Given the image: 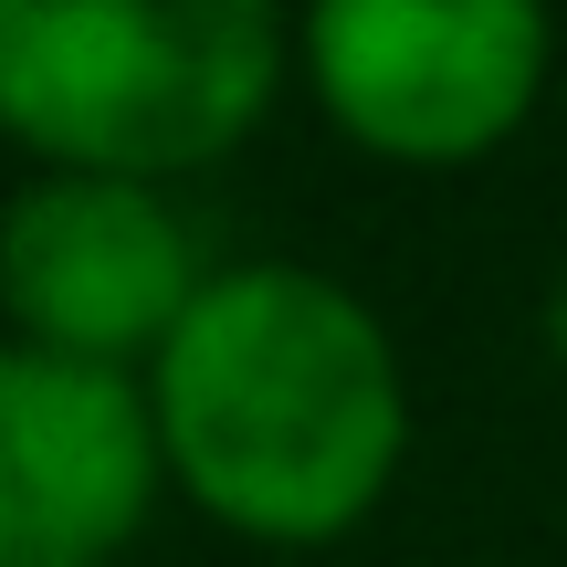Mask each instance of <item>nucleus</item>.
<instances>
[{
	"label": "nucleus",
	"instance_id": "nucleus-5",
	"mask_svg": "<svg viewBox=\"0 0 567 567\" xmlns=\"http://www.w3.org/2000/svg\"><path fill=\"white\" fill-rule=\"evenodd\" d=\"M158 410L126 368L0 347V567H105L158 494Z\"/></svg>",
	"mask_w": 567,
	"mask_h": 567
},
{
	"label": "nucleus",
	"instance_id": "nucleus-2",
	"mask_svg": "<svg viewBox=\"0 0 567 567\" xmlns=\"http://www.w3.org/2000/svg\"><path fill=\"white\" fill-rule=\"evenodd\" d=\"M274 74V0H0V126L53 168H200L264 126Z\"/></svg>",
	"mask_w": 567,
	"mask_h": 567
},
{
	"label": "nucleus",
	"instance_id": "nucleus-6",
	"mask_svg": "<svg viewBox=\"0 0 567 567\" xmlns=\"http://www.w3.org/2000/svg\"><path fill=\"white\" fill-rule=\"evenodd\" d=\"M557 347H567V305H557Z\"/></svg>",
	"mask_w": 567,
	"mask_h": 567
},
{
	"label": "nucleus",
	"instance_id": "nucleus-4",
	"mask_svg": "<svg viewBox=\"0 0 567 567\" xmlns=\"http://www.w3.org/2000/svg\"><path fill=\"white\" fill-rule=\"evenodd\" d=\"M200 252L189 221L147 179H105V168H53V179L11 189L0 210V305H11L21 347L53 358H158L179 316L200 305Z\"/></svg>",
	"mask_w": 567,
	"mask_h": 567
},
{
	"label": "nucleus",
	"instance_id": "nucleus-1",
	"mask_svg": "<svg viewBox=\"0 0 567 567\" xmlns=\"http://www.w3.org/2000/svg\"><path fill=\"white\" fill-rule=\"evenodd\" d=\"M158 452L221 526L264 547H326L389 494L410 389L389 326L337 274L231 264L147 358Z\"/></svg>",
	"mask_w": 567,
	"mask_h": 567
},
{
	"label": "nucleus",
	"instance_id": "nucleus-3",
	"mask_svg": "<svg viewBox=\"0 0 567 567\" xmlns=\"http://www.w3.org/2000/svg\"><path fill=\"white\" fill-rule=\"evenodd\" d=\"M305 63L379 158H484L547 84V0H316Z\"/></svg>",
	"mask_w": 567,
	"mask_h": 567
}]
</instances>
